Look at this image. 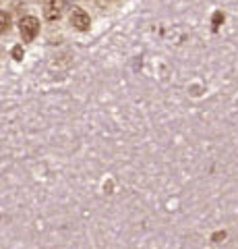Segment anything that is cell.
Returning <instances> with one entry per match:
<instances>
[{
	"mask_svg": "<svg viewBox=\"0 0 238 249\" xmlns=\"http://www.w3.org/2000/svg\"><path fill=\"white\" fill-rule=\"evenodd\" d=\"M19 31H21V37H23V42H33L35 40V36L40 34V21H37L35 17H23L19 21Z\"/></svg>",
	"mask_w": 238,
	"mask_h": 249,
	"instance_id": "cell-1",
	"label": "cell"
},
{
	"mask_svg": "<svg viewBox=\"0 0 238 249\" xmlns=\"http://www.w3.org/2000/svg\"><path fill=\"white\" fill-rule=\"evenodd\" d=\"M66 9V2L64 0H46L44 4V17L48 21H58L63 17V13Z\"/></svg>",
	"mask_w": 238,
	"mask_h": 249,
	"instance_id": "cell-2",
	"label": "cell"
},
{
	"mask_svg": "<svg viewBox=\"0 0 238 249\" xmlns=\"http://www.w3.org/2000/svg\"><path fill=\"white\" fill-rule=\"evenodd\" d=\"M71 25L75 29H79V31H87L89 25H91L89 15L83 9H73V13H71Z\"/></svg>",
	"mask_w": 238,
	"mask_h": 249,
	"instance_id": "cell-3",
	"label": "cell"
},
{
	"mask_svg": "<svg viewBox=\"0 0 238 249\" xmlns=\"http://www.w3.org/2000/svg\"><path fill=\"white\" fill-rule=\"evenodd\" d=\"M0 19H2V34H6V31L11 29V17L6 15V11H2V15H0Z\"/></svg>",
	"mask_w": 238,
	"mask_h": 249,
	"instance_id": "cell-4",
	"label": "cell"
},
{
	"mask_svg": "<svg viewBox=\"0 0 238 249\" xmlns=\"http://www.w3.org/2000/svg\"><path fill=\"white\" fill-rule=\"evenodd\" d=\"M13 58L15 60H21L23 58V48H21V46H15V48H13Z\"/></svg>",
	"mask_w": 238,
	"mask_h": 249,
	"instance_id": "cell-5",
	"label": "cell"
},
{
	"mask_svg": "<svg viewBox=\"0 0 238 249\" xmlns=\"http://www.w3.org/2000/svg\"><path fill=\"white\" fill-rule=\"evenodd\" d=\"M104 2H112V0H104Z\"/></svg>",
	"mask_w": 238,
	"mask_h": 249,
	"instance_id": "cell-6",
	"label": "cell"
}]
</instances>
